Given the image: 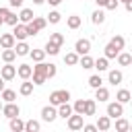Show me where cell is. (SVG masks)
I'll list each match as a JSON object with an SVG mask.
<instances>
[{
    "instance_id": "7dc6e473",
    "label": "cell",
    "mask_w": 132,
    "mask_h": 132,
    "mask_svg": "<svg viewBox=\"0 0 132 132\" xmlns=\"http://www.w3.org/2000/svg\"><path fill=\"white\" fill-rule=\"evenodd\" d=\"M45 2H47L50 6H58V4H62L64 0H45Z\"/></svg>"
},
{
    "instance_id": "e0dca14e",
    "label": "cell",
    "mask_w": 132,
    "mask_h": 132,
    "mask_svg": "<svg viewBox=\"0 0 132 132\" xmlns=\"http://www.w3.org/2000/svg\"><path fill=\"white\" fill-rule=\"evenodd\" d=\"M33 19H35V14H33L31 8H23V10L19 12V21H21V23H29V21H33Z\"/></svg>"
},
{
    "instance_id": "6f0895ef",
    "label": "cell",
    "mask_w": 132,
    "mask_h": 132,
    "mask_svg": "<svg viewBox=\"0 0 132 132\" xmlns=\"http://www.w3.org/2000/svg\"><path fill=\"white\" fill-rule=\"evenodd\" d=\"M130 103H132V99H130Z\"/></svg>"
},
{
    "instance_id": "5bb4252c",
    "label": "cell",
    "mask_w": 132,
    "mask_h": 132,
    "mask_svg": "<svg viewBox=\"0 0 132 132\" xmlns=\"http://www.w3.org/2000/svg\"><path fill=\"white\" fill-rule=\"evenodd\" d=\"M109 128H111V118H109V116H99V118H97V130L105 132V130H109Z\"/></svg>"
},
{
    "instance_id": "db71d44e",
    "label": "cell",
    "mask_w": 132,
    "mask_h": 132,
    "mask_svg": "<svg viewBox=\"0 0 132 132\" xmlns=\"http://www.w3.org/2000/svg\"><path fill=\"white\" fill-rule=\"evenodd\" d=\"M2 107H4V103H2V101H0V111H2Z\"/></svg>"
},
{
    "instance_id": "30bf717a",
    "label": "cell",
    "mask_w": 132,
    "mask_h": 132,
    "mask_svg": "<svg viewBox=\"0 0 132 132\" xmlns=\"http://www.w3.org/2000/svg\"><path fill=\"white\" fill-rule=\"evenodd\" d=\"M74 52H76L78 56L89 54V52H91V41H89V39H85V37H82V39H78V41L74 43Z\"/></svg>"
},
{
    "instance_id": "f35d334b",
    "label": "cell",
    "mask_w": 132,
    "mask_h": 132,
    "mask_svg": "<svg viewBox=\"0 0 132 132\" xmlns=\"http://www.w3.org/2000/svg\"><path fill=\"white\" fill-rule=\"evenodd\" d=\"M60 19H62V14H60L58 10H52V12L47 14V23H52V25H56V23H60Z\"/></svg>"
},
{
    "instance_id": "f907efd6",
    "label": "cell",
    "mask_w": 132,
    "mask_h": 132,
    "mask_svg": "<svg viewBox=\"0 0 132 132\" xmlns=\"http://www.w3.org/2000/svg\"><path fill=\"white\" fill-rule=\"evenodd\" d=\"M4 85H6V80H4V78H2V76H0V93H2V91H4V89H6V87H4Z\"/></svg>"
},
{
    "instance_id": "680465c9",
    "label": "cell",
    "mask_w": 132,
    "mask_h": 132,
    "mask_svg": "<svg viewBox=\"0 0 132 132\" xmlns=\"http://www.w3.org/2000/svg\"><path fill=\"white\" fill-rule=\"evenodd\" d=\"M130 54H132V52H130Z\"/></svg>"
},
{
    "instance_id": "d6a6232c",
    "label": "cell",
    "mask_w": 132,
    "mask_h": 132,
    "mask_svg": "<svg viewBox=\"0 0 132 132\" xmlns=\"http://www.w3.org/2000/svg\"><path fill=\"white\" fill-rule=\"evenodd\" d=\"M118 54H120V50H118V47H113L111 43H107V45H105V58H107V60L118 58Z\"/></svg>"
},
{
    "instance_id": "d590c367",
    "label": "cell",
    "mask_w": 132,
    "mask_h": 132,
    "mask_svg": "<svg viewBox=\"0 0 132 132\" xmlns=\"http://www.w3.org/2000/svg\"><path fill=\"white\" fill-rule=\"evenodd\" d=\"M39 130V122L37 120H27L25 122V132H37Z\"/></svg>"
},
{
    "instance_id": "7bdbcfd3",
    "label": "cell",
    "mask_w": 132,
    "mask_h": 132,
    "mask_svg": "<svg viewBox=\"0 0 132 132\" xmlns=\"http://www.w3.org/2000/svg\"><path fill=\"white\" fill-rule=\"evenodd\" d=\"M56 72H58L56 64H52V62H50V68H47V78H54V76H56Z\"/></svg>"
},
{
    "instance_id": "ee69618b",
    "label": "cell",
    "mask_w": 132,
    "mask_h": 132,
    "mask_svg": "<svg viewBox=\"0 0 132 132\" xmlns=\"http://www.w3.org/2000/svg\"><path fill=\"white\" fill-rule=\"evenodd\" d=\"M82 130H85V132H95V130H97V124H85Z\"/></svg>"
},
{
    "instance_id": "52a82bcc",
    "label": "cell",
    "mask_w": 132,
    "mask_h": 132,
    "mask_svg": "<svg viewBox=\"0 0 132 132\" xmlns=\"http://www.w3.org/2000/svg\"><path fill=\"white\" fill-rule=\"evenodd\" d=\"M56 118H58V109H56V105L50 103V105H45V107L41 109V120H43V122H54Z\"/></svg>"
},
{
    "instance_id": "f6af8a7d",
    "label": "cell",
    "mask_w": 132,
    "mask_h": 132,
    "mask_svg": "<svg viewBox=\"0 0 132 132\" xmlns=\"http://www.w3.org/2000/svg\"><path fill=\"white\" fill-rule=\"evenodd\" d=\"M8 2H10V6H14V8L23 6V0H8Z\"/></svg>"
},
{
    "instance_id": "7a4b0ae2",
    "label": "cell",
    "mask_w": 132,
    "mask_h": 132,
    "mask_svg": "<svg viewBox=\"0 0 132 132\" xmlns=\"http://www.w3.org/2000/svg\"><path fill=\"white\" fill-rule=\"evenodd\" d=\"M25 25H27V33H29V37H31V35H37L41 29H45L47 19H43V16H35L33 21H29V23H25Z\"/></svg>"
},
{
    "instance_id": "44dd1931",
    "label": "cell",
    "mask_w": 132,
    "mask_h": 132,
    "mask_svg": "<svg viewBox=\"0 0 132 132\" xmlns=\"http://www.w3.org/2000/svg\"><path fill=\"white\" fill-rule=\"evenodd\" d=\"M33 87H35V85H33V82H29V78H27L25 82H21V87H19V93H21V95H25V97H29V95L33 93Z\"/></svg>"
},
{
    "instance_id": "ac0fdd59",
    "label": "cell",
    "mask_w": 132,
    "mask_h": 132,
    "mask_svg": "<svg viewBox=\"0 0 132 132\" xmlns=\"http://www.w3.org/2000/svg\"><path fill=\"white\" fill-rule=\"evenodd\" d=\"M91 21H93V25H101V23H105V12H103V8H97V10L91 14Z\"/></svg>"
},
{
    "instance_id": "3957f363",
    "label": "cell",
    "mask_w": 132,
    "mask_h": 132,
    "mask_svg": "<svg viewBox=\"0 0 132 132\" xmlns=\"http://www.w3.org/2000/svg\"><path fill=\"white\" fill-rule=\"evenodd\" d=\"M68 99H70V93H68L66 89H58V91H54V93L50 95V103L56 105V107H58L60 103H66Z\"/></svg>"
},
{
    "instance_id": "6da1fadb",
    "label": "cell",
    "mask_w": 132,
    "mask_h": 132,
    "mask_svg": "<svg viewBox=\"0 0 132 132\" xmlns=\"http://www.w3.org/2000/svg\"><path fill=\"white\" fill-rule=\"evenodd\" d=\"M47 68H50V64H45V62H37L33 66V85L39 87L47 80Z\"/></svg>"
},
{
    "instance_id": "f1b7e54d",
    "label": "cell",
    "mask_w": 132,
    "mask_h": 132,
    "mask_svg": "<svg viewBox=\"0 0 132 132\" xmlns=\"http://www.w3.org/2000/svg\"><path fill=\"white\" fill-rule=\"evenodd\" d=\"M43 50H45V54H50V56H56V54L60 52V45L47 39V43H45V47H43Z\"/></svg>"
},
{
    "instance_id": "2e32d148",
    "label": "cell",
    "mask_w": 132,
    "mask_h": 132,
    "mask_svg": "<svg viewBox=\"0 0 132 132\" xmlns=\"http://www.w3.org/2000/svg\"><path fill=\"white\" fill-rule=\"evenodd\" d=\"M10 130L12 132H23L25 130V122L16 116V118H10Z\"/></svg>"
},
{
    "instance_id": "603a6c76",
    "label": "cell",
    "mask_w": 132,
    "mask_h": 132,
    "mask_svg": "<svg viewBox=\"0 0 132 132\" xmlns=\"http://www.w3.org/2000/svg\"><path fill=\"white\" fill-rule=\"evenodd\" d=\"M80 23H82V21H80V16H78V14H70V16L66 19L68 29H78V27H80Z\"/></svg>"
},
{
    "instance_id": "bcb514c9",
    "label": "cell",
    "mask_w": 132,
    "mask_h": 132,
    "mask_svg": "<svg viewBox=\"0 0 132 132\" xmlns=\"http://www.w3.org/2000/svg\"><path fill=\"white\" fill-rule=\"evenodd\" d=\"M95 4H97V8H105L107 0H95Z\"/></svg>"
},
{
    "instance_id": "ffe728a7",
    "label": "cell",
    "mask_w": 132,
    "mask_h": 132,
    "mask_svg": "<svg viewBox=\"0 0 132 132\" xmlns=\"http://www.w3.org/2000/svg\"><path fill=\"white\" fill-rule=\"evenodd\" d=\"M78 64L85 68V70H89V68H95V60L89 56V54H85V56H80V60H78Z\"/></svg>"
},
{
    "instance_id": "e575fe53",
    "label": "cell",
    "mask_w": 132,
    "mask_h": 132,
    "mask_svg": "<svg viewBox=\"0 0 132 132\" xmlns=\"http://www.w3.org/2000/svg\"><path fill=\"white\" fill-rule=\"evenodd\" d=\"M74 113H82L85 116V107H87V99H78V101H74Z\"/></svg>"
},
{
    "instance_id": "b9f144b4",
    "label": "cell",
    "mask_w": 132,
    "mask_h": 132,
    "mask_svg": "<svg viewBox=\"0 0 132 132\" xmlns=\"http://www.w3.org/2000/svg\"><path fill=\"white\" fill-rule=\"evenodd\" d=\"M118 6H120V0H107V4H105L107 10H116Z\"/></svg>"
},
{
    "instance_id": "f546056e",
    "label": "cell",
    "mask_w": 132,
    "mask_h": 132,
    "mask_svg": "<svg viewBox=\"0 0 132 132\" xmlns=\"http://www.w3.org/2000/svg\"><path fill=\"white\" fill-rule=\"evenodd\" d=\"M29 56H31L33 62H43V58H45V50H31Z\"/></svg>"
},
{
    "instance_id": "7c38bea8",
    "label": "cell",
    "mask_w": 132,
    "mask_h": 132,
    "mask_svg": "<svg viewBox=\"0 0 132 132\" xmlns=\"http://www.w3.org/2000/svg\"><path fill=\"white\" fill-rule=\"evenodd\" d=\"M72 113H74V107H72V105H70L68 101H66V103H60V105H58V116H60V118L68 120V118H70Z\"/></svg>"
},
{
    "instance_id": "ab89813d",
    "label": "cell",
    "mask_w": 132,
    "mask_h": 132,
    "mask_svg": "<svg viewBox=\"0 0 132 132\" xmlns=\"http://www.w3.org/2000/svg\"><path fill=\"white\" fill-rule=\"evenodd\" d=\"M4 23H6V25H10V27H14V25L19 23V16H16L14 12H8V14H6V19H4Z\"/></svg>"
},
{
    "instance_id": "8992f818",
    "label": "cell",
    "mask_w": 132,
    "mask_h": 132,
    "mask_svg": "<svg viewBox=\"0 0 132 132\" xmlns=\"http://www.w3.org/2000/svg\"><path fill=\"white\" fill-rule=\"evenodd\" d=\"M2 113L10 120V118H16L19 113H21V107L14 103V101H8V103H4V107H2Z\"/></svg>"
},
{
    "instance_id": "277c9868",
    "label": "cell",
    "mask_w": 132,
    "mask_h": 132,
    "mask_svg": "<svg viewBox=\"0 0 132 132\" xmlns=\"http://www.w3.org/2000/svg\"><path fill=\"white\" fill-rule=\"evenodd\" d=\"M107 116H109L111 120H116V118L124 116V103H120L118 99H116V101H111V103H107Z\"/></svg>"
},
{
    "instance_id": "f5cc1de1",
    "label": "cell",
    "mask_w": 132,
    "mask_h": 132,
    "mask_svg": "<svg viewBox=\"0 0 132 132\" xmlns=\"http://www.w3.org/2000/svg\"><path fill=\"white\" fill-rule=\"evenodd\" d=\"M2 25H4V19H2V16H0V27H2Z\"/></svg>"
},
{
    "instance_id": "816d5d0a",
    "label": "cell",
    "mask_w": 132,
    "mask_h": 132,
    "mask_svg": "<svg viewBox=\"0 0 132 132\" xmlns=\"http://www.w3.org/2000/svg\"><path fill=\"white\" fill-rule=\"evenodd\" d=\"M45 0H33V4H43Z\"/></svg>"
},
{
    "instance_id": "d6986e66",
    "label": "cell",
    "mask_w": 132,
    "mask_h": 132,
    "mask_svg": "<svg viewBox=\"0 0 132 132\" xmlns=\"http://www.w3.org/2000/svg\"><path fill=\"white\" fill-rule=\"evenodd\" d=\"M14 52H16V56H29L31 47H29V43H25V41H19V43L14 45Z\"/></svg>"
},
{
    "instance_id": "4fadbf2b",
    "label": "cell",
    "mask_w": 132,
    "mask_h": 132,
    "mask_svg": "<svg viewBox=\"0 0 132 132\" xmlns=\"http://www.w3.org/2000/svg\"><path fill=\"white\" fill-rule=\"evenodd\" d=\"M16 74H19L23 80H27V78H31V76H33V66H29V64H19Z\"/></svg>"
},
{
    "instance_id": "4316f807",
    "label": "cell",
    "mask_w": 132,
    "mask_h": 132,
    "mask_svg": "<svg viewBox=\"0 0 132 132\" xmlns=\"http://www.w3.org/2000/svg\"><path fill=\"white\" fill-rule=\"evenodd\" d=\"M109 43H111L113 47H118V50L122 52V50H124V45H126V39H124L122 35H113V37L109 39Z\"/></svg>"
},
{
    "instance_id": "ba28073f",
    "label": "cell",
    "mask_w": 132,
    "mask_h": 132,
    "mask_svg": "<svg viewBox=\"0 0 132 132\" xmlns=\"http://www.w3.org/2000/svg\"><path fill=\"white\" fill-rule=\"evenodd\" d=\"M0 76H2L4 80H12V78L16 76V66H12V62H6V64L2 66V70H0Z\"/></svg>"
},
{
    "instance_id": "9a60e30c",
    "label": "cell",
    "mask_w": 132,
    "mask_h": 132,
    "mask_svg": "<svg viewBox=\"0 0 132 132\" xmlns=\"http://www.w3.org/2000/svg\"><path fill=\"white\" fill-rule=\"evenodd\" d=\"M107 80L116 87V85H120L122 80H124V74H122V70H109V74H107Z\"/></svg>"
},
{
    "instance_id": "8d00e7d4",
    "label": "cell",
    "mask_w": 132,
    "mask_h": 132,
    "mask_svg": "<svg viewBox=\"0 0 132 132\" xmlns=\"http://www.w3.org/2000/svg\"><path fill=\"white\" fill-rule=\"evenodd\" d=\"M101 85H103V80H101V76H99V74L89 76V87H91V89H97V87H101Z\"/></svg>"
},
{
    "instance_id": "836d02e7",
    "label": "cell",
    "mask_w": 132,
    "mask_h": 132,
    "mask_svg": "<svg viewBox=\"0 0 132 132\" xmlns=\"http://www.w3.org/2000/svg\"><path fill=\"white\" fill-rule=\"evenodd\" d=\"M16 58V52H14V47H6L4 52H2V60L4 62H12Z\"/></svg>"
},
{
    "instance_id": "d4e9b609",
    "label": "cell",
    "mask_w": 132,
    "mask_h": 132,
    "mask_svg": "<svg viewBox=\"0 0 132 132\" xmlns=\"http://www.w3.org/2000/svg\"><path fill=\"white\" fill-rule=\"evenodd\" d=\"M95 99H99V101H107L109 99V91L101 85V87H97L95 89Z\"/></svg>"
},
{
    "instance_id": "9f6ffc18",
    "label": "cell",
    "mask_w": 132,
    "mask_h": 132,
    "mask_svg": "<svg viewBox=\"0 0 132 132\" xmlns=\"http://www.w3.org/2000/svg\"><path fill=\"white\" fill-rule=\"evenodd\" d=\"M130 130H132V124H130Z\"/></svg>"
},
{
    "instance_id": "9c48e42d",
    "label": "cell",
    "mask_w": 132,
    "mask_h": 132,
    "mask_svg": "<svg viewBox=\"0 0 132 132\" xmlns=\"http://www.w3.org/2000/svg\"><path fill=\"white\" fill-rule=\"evenodd\" d=\"M16 45V37H14V33H2L0 35V47L2 50H6V47H14Z\"/></svg>"
},
{
    "instance_id": "681fc988",
    "label": "cell",
    "mask_w": 132,
    "mask_h": 132,
    "mask_svg": "<svg viewBox=\"0 0 132 132\" xmlns=\"http://www.w3.org/2000/svg\"><path fill=\"white\" fill-rule=\"evenodd\" d=\"M124 6H126V10H128V12H132V0H128V2H124Z\"/></svg>"
},
{
    "instance_id": "60d3db41",
    "label": "cell",
    "mask_w": 132,
    "mask_h": 132,
    "mask_svg": "<svg viewBox=\"0 0 132 132\" xmlns=\"http://www.w3.org/2000/svg\"><path fill=\"white\" fill-rule=\"evenodd\" d=\"M50 41H54V43H58V45L62 47V43H64V35H62V33H52V35H50Z\"/></svg>"
},
{
    "instance_id": "74e56055",
    "label": "cell",
    "mask_w": 132,
    "mask_h": 132,
    "mask_svg": "<svg viewBox=\"0 0 132 132\" xmlns=\"http://www.w3.org/2000/svg\"><path fill=\"white\" fill-rule=\"evenodd\" d=\"M95 111H97V105H95V101H93V99H87V107H85V116H95Z\"/></svg>"
},
{
    "instance_id": "4dcf8cb0",
    "label": "cell",
    "mask_w": 132,
    "mask_h": 132,
    "mask_svg": "<svg viewBox=\"0 0 132 132\" xmlns=\"http://www.w3.org/2000/svg\"><path fill=\"white\" fill-rule=\"evenodd\" d=\"M95 68L99 70V72H105L107 68H109V62H107V58L103 56V58H97L95 60Z\"/></svg>"
},
{
    "instance_id": "8fae6325",
    "label": "cell",
    "mask_w": 132,
    "mask_h": 132,
    "mask_svg": "<svg viewBox=\"0 0 132 132\" xmlns=\"http://www.w3.org/2000/svg\"><path fill=\"white\" fill-rule=\"evenodd\" d=\"M12 33H14V37H16L19 41H25V39L29 37V33H27V25H25V23H16Z\"/></svg>"
},
{
    "instance_id": "1f68e13d",
    "label": "cell",
    "mask_w": 132,
    "mask_h": 132,
    "mask_svg": "<svg viewBox=\"0 0 132 132\" xmlns=\"http://www.w3.org/2000/svg\"><path fill=\"white\" fill-rule=\"evenodd\" d=\"M0 97H2L4 103H8V101H14V99H16V93H14L12 89H4V91L0 93Z\"/></svg>"
},
{
    "instance_id": "7402d4cb",
    "label": "cell",
    "mask_w": 132,
    "mask_h": 132,
    "mask_svg": "<svg viewBox=\"0 0 132 132\" xmlns=\"http://www.w3.org/2000/svg\"><path fill=\"white\" fill-rule=\"evenodd\" d=\"M116 99H118L120 103H130L132 95H130V91H128V89H120V91L116 93Z\"/></svg>"
},
{
    "instance_id": "484cf974",
    "label": "cell",
    "mask_w": 132,
    "mask_h": 132,
    "mask_svg": "<svg viewBox=\"0 0 132 132\" xmlns=\"http://www.w3.org/2000/svg\"><path fill=\"white\" fill-rule=\"evenodd\" d=\"M118 64H120V66H130V64H132V54L120 52V54H118Z\"/></svg>"
},
{
    "instance_id": "5b68a950",
    "label": "cell",
    "mask_w": 132,
    "mask_h": 132,
    "mask_svg": "<svg viewBox=\"0 0 132 132\" xmlns=\"http://www.w3.org/2000/svg\"><path fill=\"white\" fill-rule=\"evenodd\" d=\"M66 126L70 130H82L85 122H82V113H72L68 120H66Z\"/></svg>"
},
{
    "instance_id": "83f0119b",
    "label": "cell",
    "mask_w": 132,
    "mask_h": 132,
    "mask_svg": "<svg viewBox=\"0 0 132 132\" xmlns=\"http://www.w3.org/2000/svg\"><path fill=\"white\" fill-rule=\"evenodd\" d=\"M116 130H118V132H128V130H130V124L120 116V118H116Z\"/></svg>"
},
{
    "instance_id": "c3c4849f",
    "label": "cell",
    "mask_w": 132,
    "mask_h": 132,
    "mask_svg": "<svg viewBox=\"0 0 132 132\" xmlns=\"http://www.w3.org/2000/svg\"><path fill=\"white\" fill-rule=\"evenodd\" d=\"M8 12H10L8 8H0V16H2V19H6V14H8Z\"/></svg>"
},
{
    "instance_id": "11a10c76",
    "label": "cell",
    "mask_w": 132,
    "mask_h": 132,
    "mask_svg": "<svg viewBox=\"0 0 132 132\" xmlns=\"http://www.w3.org/2000/svg\"><path fill=\"white\" fill-rule=\"evenodd\" d=\"M120 2H128V0H120Z\"/></svg>"
},
{
    "instance_id": "cb8c5ba5",
    "label": "cell",
    "mask_w": 132,
    "mask_h": 132,
    "mask_svg": "<svg viewBox=\"0 0 132 132\" xmlns=\"http://www.w3.org/2000/svg\"><path fill=\"white\" fill-rule=\"evenodd\" d=\"M78 60H80V58H78V54H76V52H68V54L64 56V64H68V66H76V64H78Z\"/></svg>"
}]
</instances>
